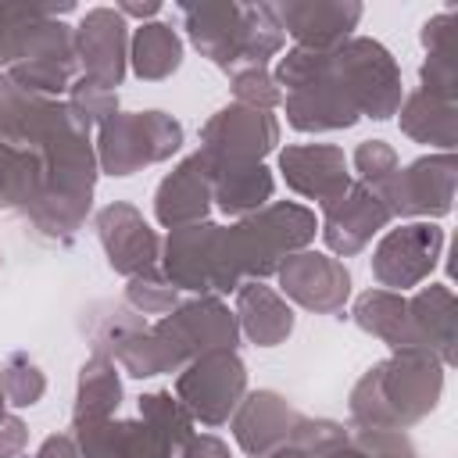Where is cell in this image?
I'll return each mask as SVG.
<instances>
[{
	"label": "cell",
	"instance_id": "37",
	"mask_svg": "<svg viewBox=\"0 0 458 458\" xmlns=\"http://www.w3.org/2000/svg\"><path fill=\"white\" fill-rule=\"evenodd\" d=\"M29 444V426L18 415H4L0 419V458H18Z\"/></svg>",
	"mask_w": 458,
	"mask_h": 458
},
{
	"label": "cell",
	"instance_id": "6",
	"mask_svg": "<svg viewBox=\"0 0 458 458\" xmlns=\"http://www.w3.org/2000/svg\"><path fill=\"white\" fill-rule=\"evenodd\" d=\"M329 75L347 89L361 118L386 122L404 100L397 57L372 36H351L329 50Z\"/></svg>",
	"mask_w": 458,
	"mask_h": 458
},
{
	"label": "cell",
	"instance_id": "19",
	"mask_svg": "<svg viewBox=\"0 0 458 458\" xmlns=\"http://www.w3.org/2000/svg\"><path fill=\"white\" fill-rule=\"evenodd\" d=\"M279 172L297 197L315 200L318 208L344 197L354 182L347 172V154L336 143H290L279 150Z\"/></svg>",
	"mask_w": 458,
	"mask_h": 458
},
{
	"label": "cell",
	"instance_id": "28",
	"mask_svg": "<svg viewBox=\"0 0 458 458\" xmlns=\"http://www.w3.org/2000/svg\"><path fill=\"white\" fill-rule=\"evenodd\" d=\"M122 404V369L107 354H89L79 365L75 379V404H72V422H97L118 415Z\"/></svg>",
	"mask_w": 458,
	"mask_h": 458
},
{
	"label": "cell",
	"instance_id": "31",
	"mask_svg": "<svg viewBox=\"0 0 458 458\" xmlns=\"http://www.w3.org/2000/svg\"><path fill=\"white\" fill-rule=\"evenodd\" d=\"M129 419H97V422H72V437L82 458H129Z\"/></svg>",
	"mask_w": 458,
	"mask_h": 458
},
{
	"label": "cell",
	"instance_id": "34",
	"mask_svg": "<svg viewBox=\"0 0 458 458\" xmlns=\"http://www.w3.org/2000/svg\"><path fill=\"white\" fill-rule=\"evenodd\" d=\"M229 89H233V104L254 111H276L283 104V89L276 86L268 68H236L229 75Z\"/></svg>",
	"mask_w": 458,
	"mask_h": 458
},
{
	"label": "cell",
	"instance_id": "12",
	"mask_svg": "<svg viewBox=\"0 0 458 458\" xmlns=\"http://www.w3.org/2000/svg\"><path fill=\"white\" fill-rule=\"evenodd\" d=\"M276 279H279V293L290 304H297L304 311H315V315H336L351 301L347 265L340 258L311 250V247L290 254L276 268Z\"/></svg>",
	"mask_w": 458,
	"mask_h": 458
},
{
	"label": "cell",
	"instance_id": "41",
	"mask_svg": "<svg viewBox=\"0 0 458 458\" xmlns=\"http://www.w3.org/2000/svg\"><path fill=\"white\" fill-rule=\"evenodd\" d=\"M265 458H311V451H308L304 444H297V440H286L283 447H276V451L265 454Z\"/></svg>",
	"mask_w": 458,
	"mask_h": 458
},
{
	"label": "cell",
	"instance_id": "23",
	"mask_svg": "<svg viewBox=\"0 0 458 458\" xmlns=\"http://www.w3.org/2000/svg\"><path fill=\"white\" fill-rule=\"evenodd\" d=\"M408 315L419 344L440 358L444 369L458 361V297L447 283L419 286L408 297Z\"/></svg>",
	"mask_w": 458,
	"mask_h": 458
},
{
	"label": "cell",
	"instance_id": "9",
	"mask_svg": "<svg viewBox=\"0 0 458 458\" xmlns=\"http://www.w3.org/2000/svg\"><path fill=\"white\" fill-rule=\"evenodd\" d=\"M458 182V157L454 154H422L397 168L376 193L383 197L390 218H415L433 222L444 218L454 204Z\"/></svg>",
	"mask_w": 458,
	"mask_h": 458
},
{
	"label": "cell",
	"instance_id": "26",
	"mask_svg": "<svg viewBox=\"0 0 458 458\" xmlns=\"http://www.w3.org/2000/svg\"><path fill=\"white\" fill-rule=\"evenodd\" d=\"M397 125L408 140H415L422 147H437V154H454L458 100L426 93V89H411V93H404V100L397 107Z\"/></svg>",
	"mask_w": 458,
	"mask_h": 458
},
{
	"label": "cell",
	"instance_id": "7",
	"mask_svg": "<svg viewBox=\"0 0 458 458\" xmlns=\"http://www.w3.org/2000/svg\"><path fill=\"white\" fill-rule=\"evenodd\" d=\"M157 268L165 272V279L182 293L193 297H225L236 293L240 283L229 272L225 261V243H222V225L218 222H193V225H179L168 229V236L161 240V261Z\"/></svg>",
	"mask_w": 458,
	"mask_h": 458
},
{
	"label": "cell",
	"instance_id": "33",
	"mask_svg": "<svg viewBox=\"0 0 458 458\" xmlns=\"http://www.w3.org/2000/svg\"><path fill=\"white\" fill-rule=\"evenodd\" d=\"M68 107L86 122V125H104L111 114H118V89H107L104 82L89 79V75H79L68 93H64Z\"/></svg>",
	"mask_w": 458,
	"mask_h": 458
},
{
	"label": "cell",
	"instance_id": "15",
	"mask_svg": "<svg viewBox=\"0 0 458 458\" xmlns=\"http://www.w3.org/2000/svg\"><path fill=\"white\" fill-rule=\"evenodd\" d=\"M79 75L118 89L129 72V21L114 7H89L79 25H72Z\"/></svg>",
	"mask_w": 458,
	"mask_h": 458
},
{
	"label": "cell",
	"instance_id": "2",
	"mask_svg": "<svg viewBox=\"0 0 458 458\" xmlns=\"http://www.w3.org/2000/svg\"><path fill=\"white\" fill-rule=\"evenodd\" d=\"M444 365L429 351H397L369 365L351 394L347 415L354 429H411L429 419L444 394Z\"/></svg>",
	"mask_w": 458,
	"mask_h": 458
},
{
	"label": "cell",
	"instance_id": "20",
	"mask_svg": "<svg viewBox=\"0 0 458 458\" xmlns=\"http://www.w3.org/2000/svg\"><path fill=\"white\" fill-rule=\"evenodd\" d=\"M297 422H301V411L279 390H250L236 404L229 429H233V440L243 454L265 458L290 440Z\"/></svg>",
	"mask_w": 458,
	"mask_h": 458
},
{
	"label": "cell",
	"instance_id": "3",
	"mask_svg": "<svg viewBox=\"0 0 458 458\" xmlns=\"http://www.w3.org/2000/svg\"><path fill=\"white\" fill-rule=\"evenodd\" d=\"M179 14L193 50L225 75L236 68H268V61L286 47V32L279 29L272 4L200 0L179 4Z\"/></svg>",
	"mask_w": 458,
	"mask_h": 458
},
{
	"label": "cell",
	"instance_id": "30",
	"mask_svg": "<svg viewBox=\"0 0 458 458\" xmlns=\"http://www.w3.org/2000/svg\"><path fill=\"white\" fill-rule=\"evenodd\" d=\"M0 386L11 408H32L47 394V376L25 351H11L0 365Z\"/></svg>",
	"mask_w": 458,
	"mask_h": 458
},
{
	"label": "cell",
	"instance_id": "38",
	"mask_svg": "<svg viewBox=\"0 0 458 458\" xmlns=\"http://www.w3.org/2000/svg\"><path fill=\"white\" fill-rule=\"evenodd\" d=\"M179 458H229V447L215 433H193Z\"/></svg>",
	"mask_w": 458,
	"mask_h": 458
},
{
	"label": "cell",
	"instance_id": "13",
	"mask_svg": "<svg viewBox=\"0 0 458 458\" xmlns=\"http://www.w3.org/2000/svg\"><path fill=\"white\" fill-rule=\"evenodd\" d=\"M97 240L104 247L107 268L132 279L143 272H154L161 261V236L150 229L143 211L129 200H111L93 215Z\"/></svg>",
	"mask_w": 458,
	"mask_h": 458
},
{
	"label": "cell",
	"instance_id": "8",
	"mask_svg": "<svg viewBox=\"0 0 458 458\" xmlns=\"http://www.w3.org/2000/svg\"><path fill=\"white\" fill-rule=\"evenodd\" d=\"M247 394V365L236 351H208L186 361L175 376V401L204 429H218L233 419Z\"/></svg>",
	"mask_w": 458,
	"mask_h": 458
},
{
	"label": "cell",
	"instance_id": "40",
	"mask_svg": "<svg viewBox=\"0 0 458 458\" xmlns=\"http://www.w3.org/2000/svg\"><path fill=\"white\" fill-rule=\"evenodd\" d=\"M114 11H118L125 21H129V18H140V25H143V21H157L161 4H157V0H143V4H129V0H125V4H118Z\"/></svg>",
	"mask_w": 458,
	"mask_h": 458
},
{
	"label": "cell",
	"instance_id": "4",
	"mask_svg": "<svg viewBox=\"0 0 458 458\" xmlns=\"http://www.w3.org/2000/svg\"><path fill=\"white\" fill-rule=\"evenodd\" d=\"M315 233H318V218L311 208L297 200H268L261 211L236 218L233 225H222L229 272L236 276V283H250V279L265 283L290 254L311 247Z\"/></svg>",
	"mask_w": 458,
	"mask_h": 458
},
{
	"label": "cell",
	"instance_id": "27",
	"mask_svg": "<svg viewBox=\"0 0 458 458\" xmlns=\"http://www.w3.org/2000/svg\"><path fill=\"white\" fill-rule=\"evenodd\" d=\"M208 175H211V204L229 218H247V215L261 211L276 193V175L265 161L208 168Z\"/></svg>",
	"mask_w": 458,
	"mask_h": 458
},
{
	"label": "cell",
	"instance_id": "22",
	"mask_svg": "<svg viewBox=\"0 0 458 458\" xmlns=\"http://www.w3.org/2000/svg\"><path fill=\"white\" fill-rule=\"evenodd\" d=\"M283 111L290 129L297 132H336V129H351L361 118L347 89L329 75V68L315 82L283 93Z\"/></svg>",
	"mask_w": 458,
	"mask_h": 458
},
{
	"label": "cell",
	"instance_id": "5",
	"mask_svg": "<svg viewBox=\"0 0 458 458\" xmlns=\"http://www.w3.org/2000/svg\"><path fill=\"white\" fill-rule=\"evenodd\" d=\"M182 140V122L165 111H118L104 125H97L93 150L104 175L125 179L179 154Z\"/></svg>",
	"mask_w": 458,
	"mask_h": 458
},
{
	"label": "cell",
	"instance_id": "1",
	"mask_svg": "<svg viewBox=\"0 0 458 458\" xmlns=\"http://www.w3.org/2000/svg\"><path fill=\"white\" fill-rule=\"evenodd\" d=\"M72 11V0L0 4V68L11 82L50 100L68 93L79 79V61L72 25L61 18Z\"/></svg>",
	"mask_w": 458,
	"mask_h": 458
},
{
	"label": "cell",
	"instance_id": "16",
	"mask_svg": "<svg viewBox=\"0 0 458 458\" xmlns=\"http://www.w3.org/2000/svg\"><path fill=\"white\" fill-rule=\"evenodd\" d=\"M386 225H390V211H386L383 197L372 186H365V182L354 179L344 197H336L333 204L322 208L318 233H322V240H326V247H329L333 258H354Z\"/></svg>",
	"mask_w": 458,
	"mask_h": 458
},
{
	"label": "cell",
	"instance_id": "42",
	"mask_svg": "<svg viewBox=\"0 0 458 458\" xmlns=\"http://www.w3.org/2000/svg\"><path fill=\"white\" fill-rule=\"evenodd\" d=\"M7 415V397H4V386H0V419Z\"/></svg>",
	"mask_w": 458,
	"mask_h": 458
},
{
	"label": "cell",
	"instance_id": "35",
	"mask_svg": "<svg viewBox=\"0 0 458 458\" xmlns=\"http://www.w3.org/2000/svg\"><path fill=\"white\" fill-rule=\"evenodd\" d=\"M351 165H354V172H358V182H365V186H372V190H379V186L401 168L397 150H394L386 140H361V143L354 147V154H351Z\"/></svg>",
	"mask_w": 458,
	"mask_h": 458
},
{
	"label": "cell",
	"instance_id": "29",
	"mask_svg": "<svg viewBox=\"0 0 458 458\" xmlns=\"http://www.w3.org/2000/svg\"><path fill=\"white\" fill-rule=\"evenodd\" d=\"M182 64V39L168 21H143L129 32V68L143 82H161Z\"/></svg>",
	"mask_w": 458,
	"mask_h": 458
},
{
	"label": "cell",
	"instance_id": "24",
	"mask_svg": "<svg viewBox=\"0 0 458 458\" xmlns=\"http://www.w3.org/2000/svg\"><path fill=\"white\" fill-rule=\"evenodd\" d=\"M233 315H236L240 336H247L254 347H279L293 333V308H290V301L276 286H268L261 279L240 283Z\"/></svg>",
	"mask_w": 458,
	"mask_h": 458
},
{
	"label": "cell",
	"instance_id": "11",
	"mask_svg": "<svg viewBox=\"0 0 458 458\" xmlns=\"http://www.w3.org/2000/svg\"><path fill=\"white\" fill-rule=\"evenodd\" d=\"M444 243L447 236L437 222H401L394 229H383L372 250V279L394 293L415 290L440 265Z\"/></svg>",
	"mask_w": 458,
	"mask_h": 458
},
{
	"label": "cell",
	"instance_id": "25",
	"mask_svg": "<svg viewBox=\"0 0 458 458\" xmlns=\"http://www.w3.org/2000/svg\"><path fill=\"white\" fill-rule=\"evenodd\" d=\"M351 318H354V326L361 333H369L379 344H386L390 354H397V351H426L419 344V336H415L404 293H394V290H383V286H369V290H361L354 297Z\"/></svg>",
	"mask_w": 458,
	"mask_h": 458
},
{
	"label": "cell",
	"instance_id": "39",
	"mask_svg": "<svg viewBox=\"0 0 458 458\" xmlns=\"http://www.w3.org/2000/svg\"><path fill=\"white\" fill-rule=\"evenodd\" d=\"M29 458H82V454H79V444L72 433H50Z\"/></svg>",
	"mask_w": 458,
	"mask_h": 458
},
{
	"label": "cell",
	"instance_id": "18",
	"mask_svg": "<svg viewBox=\"0 0 458 458\" xmlns=\"http://www.w3.org/2000/svg\"><path fill=\"white\" fill-rule=\"evenodd\" d=\"M193 426L172 390H147L136 404V419H129V458H179Z\"/></svg>",
	"mask_w": 458,
	"mask_h": 458
},
{
	"label": "cell",
	"instance_id": "21",
	"mask_svg": "<svg viewBox=\"0 0 458 458\" xmlns=\"http://www.w3.org/2000/svg\"><path fill=\"white\" fill-rule=\"evenodd\" d=\"M211 175L200 150L186 154L154 190V218L165 229L208 222L211 215Z\"/></svg>",
	"mask_w": 458,
	"mask_h": 458
},
{
	"label": "cell",
	"instance_id": "14",
	"mask_svg": "<svg viewBox=\"0 0 458 458\" xmlns=\"http://www.w3.org/2000/svg\"><path fill=\"white\" fill-rule=\"evenodd\" d=\"M154 326L179 347V354L186 361H193L197 354H208V351H236L240 347L236 315L229 311V304L222 297H211V293L179 301L168 315L154 318Z\"/></svg>",
	"mask_w": 458,
	"mask_h": 458
},
{
	"label": "cell",
	"instance_id": "10",
	"mask_svg": "<svg viewBox=\"0 0 458 458\" xmlns=\"http://www.w3.org/2000/svg\"><path fill=\"white\" fill-rule=\"evenodd\" d=\"M279 143V118L272 111H254L243 104L218 107L200 125V154L208 168L261 165Z\"/></svg>",
	"mask_w": 458,
	"mask_h": 458
},
{
	"label": "cell",
	"instance_id": "32",
	"mask_svg": "<svg viewBox=\"0 0 458 458\" xmlns=\"http://www.w3.org/2000/svg\"><path fill=\"white\" fill-rule=\"evenodd\" d=\"M122 297H125V304H129L136 315H157V318H161V315H168V311L179 304V290L165 279V272H161V268L125 279Z\"/></svg>",
	"mask_w": 458,
	"mask_h": 458
},
{
	"label": "cell",
	"instance_id": "17",
	"mask_svg": "<svg viewBox=\"0 0 458 458\" xmlns=\"http://www.w3.org/2000/svg\"><path fill=\"white\" fill-rule=\"evenodd\" d=\"M272 14L293 47L333 50L354 36L365 7L358 0H279Z\"/></svg>",
	"mask_w": 458,
	"mask_h": 458
},
{
	"label": "cell",
	"instance_id": "36",
	"mask_svg": "<svg viewBox=\"0 0 458 458\" xmlns=\"http://www.w3.org/2000/svg\"><path fill=\"white\" fill-rule=\"evenodd\" d=\"M419 43L426 54H458V11L444 7L440 14H429L419 29Z\"/></svg>",
	"mask_w": 458,
	"mask_h": 458
}]
</instances>
